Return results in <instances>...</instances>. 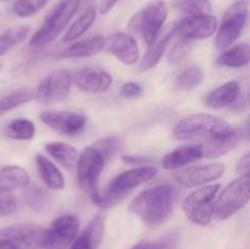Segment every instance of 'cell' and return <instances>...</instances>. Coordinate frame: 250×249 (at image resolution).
<instances>
[{
    "mask_svg": "<svg viewBox=\"0 0 250 249\" xmlns=\"http://www.w3.org/2000/svg\"><path fill=\"white\" fill-rule=\"evenodd\" d=\"M177 190L171 185H160L139 193L129 205V210L146 224L156 226L167 220L172 212Z\"/></svg>",
    "mask_w": 250,
    "mask_h": 249,
    "instance_id": "cell-1",
    "label": "cell"
},
{
    "mask_svg": "<svg viewBox=\"0 0 250 249\" xmlns=\"http://www.w3.org/2000/svg\"><path fill=\"white\" fill-rule=\"evenodd\" d=\"M232 127L222 117L210 114H194L176 124L173 128V137L178 141L205 143L219 137L225 136Z\"/></svg>",
    "mask_w": 250,
    "mask_h": 249,
    "instance_id": "cell-2",
    "label": "cell"
},
{
    "mask_svg": "<svg viewBox=\"0 0 250 249\" xmlns=\"http://www.w3.org/2000/svg\"><path fill=\"white\" fill-rule=\"evenodd\" d=\"M156 173L158 168L151 165L139 166L120 173L110 182L104 192H100L99 199L95 205L102 209H109L114 207L115 204L121 202L132 189L153 180Z\"/></svg>",
    "mask_w": 250,
    "mask_h": 249,
    "instance_id": "cell-3",
    "label": "cell"
},
{
    "mask_svg": "<svg viewBox=\"0 0 250 249\" xmlns=\"http://www.w3.org/2000/svg\"><path fill=\"white\" fill-rule=\"evenodd\" d=\"M81 0H62L50 11L44 20L41 28L31 37L29 45L32 48H43L53 43L67 27L80 7Z\"/></svg>",
    "mask_w": 250,
    "mask_h": 249,
    "instance_id": "cell-4",
    "label": "cell"
},
{
    "mask_svg": "<svg viewBox=\"0 0 250 249\" xmlns=\"http://www.w3.org/2000/svg\"><path fill=\"white\" fill-rule=\"evenodd\" d=\"M250 198V176L242 175L232 181L216 195L214 202V217L217 221H225L233 216Z\"/></svg>",
    "mask_w": 250,
    "mask_h": 249,
    "instance_id": "cell-5",
    "label": "cell"
},
{
    "mask_svg": "<svg viewBox=\"0 0 250 249\" xmlns=\"http://www.w3.org/2000/svg\"><path fill=\"white\" fill-rule=\"evenodd\" d=\"M168 16L167 5L163 0L149 2L141 11L132 16L129 29L139 32L146 45L150 46L160 37L161 29Z\"/></svg>",
    "mask_w": 250,
    "mask_h": 249,
    "instance_id": "cell-6",
    "label": "cell"
},
{
    "mask_svg": "<svg viewBox=\"0 0 250 249\" xmlns=\"http://www.w3.org/2000/svg\"><path fill=\"white\" fill-rule=\"evenodd\" d=\"M76 165L78 186L89 197L93 204H95L100 195L99 178L105 166L104 159L93 146H87L78 155Z\"/></svg>",
    "mask_w": 250,
    "mask_h": 249,
    "instance_id": "cell-7",
    "label": "cell"
},
{
    "mask_svg": "<svg viewBox=\"0 0 250 249\" xmlns=\"http://www.w3.org/2000/svg\"><path fill=\"white\" fill-rule=\"evenodd\" d=\"M220 185H208L190 193L183 200L182 209L187 219L198 226H208L214 217V202Z\"/></svg>",
    "mask_w": 250,
    "mask_h": 249,
    "instance_id": "cell-8",
    "label": "cell"
},
{
    "mask_svg": "<svg viewBox=\"0 0 250 249\" xmlns=\"http://www.w3.org/2000/svg\"><path fill=\"white\" fill-rule=\"evenodd\" d=\"M248 19V2L239 0L225 11L221 23L217 26L215 44L219 49H227L241 37Z\"/></svg>",
    "mask_w": 250,
    "mask_h": 249,
    "instance_id": "cell-9",
    "label": "cell"
},
{
    "mask_svg": "<svg viewBox=\"0 0 250 249\" xmlns=\"http://www.w3.org/2000/svg\"><path fill=\"white\" fill-rule=\"evenodd\" d=\"M46 228L31 222L10 225L0 229V238L14 249H43Z\"/></svg>",
    "mask_w": 250,
    "mask_h": 249,
    "instance_id": "cell-10",
    "label": "cell"
},
{
    "mask_svg": "<svg viewBox=\"0 0 250 249\" xmlns=\"http://www.w3.org/2000/svg\"><path fill=\"white\" fill-rule=\"evenodd\" d=\"M80 220L75 215H61L46 228L43 249H67L77 238Z\"/></svg>",
    "mask_w": 250,
    "mask_h": 249,
    "instance_id": "cell-11",
    "label": "cell"
},
{
    "mask_svg": "<svg viewBox=\"0 0 250 249\" xmlns=\"http://www.w3.org/2000/svg\"><path fill=\"white\" fill-rule=\"evenodd\" d=\"M219 23L211 14L192 15L180 20L173 27V33L185 41H200L207 39L216 33Z\"/></svg>",
    "mask_w": 250,
    "mask_h": 249,
    "instance_id": "cell-12",
    "label": "cell"
},
{
    "mask_svg": "<svg viewBox=\"0 0 250 249\" xmlns=\"http://www.w3.org/2000/svg\"><path fill=\"white\" fill-rule=\"evenodd\" d=\"M72 84V76L67 70H59L46 76L36 90L34 99L43 104L61 102L67 98Z\"/></svg>",
    "mask_w": 250,
    "mask_h": 249,
    "instance_id": "cell-13",
    "label": "cell"
},
{
    "mask_svg": "<svg viewBox=\"0 0 250 249\" xmlns=\"http://www.w3.org/2000/svg\"><path fill=\"white\" fill-rule=\"evenodd\" d=\"M44 124L54 131L66 136H76L85 128L87 117L72 111H44L39 115Z\"/></svg>",
    "mask_w": 250,
    "mask_h": 249,
    "instance_id": "cell-14",
    "label": "cell"
},
{
    "mask_svg": "<svg viewBox=\"0 0 250 249\" xmlns=\"http://www.w3.org/2000/svg\"><path fill=\"white\" fill-rule=\"evenodd\" d=\"M225 172L224 164L214 163L195 165L176 173L175 180L183 187H199L219 180Z\"/></svg>",
    "mask_w": 250,
    "mask_h": 249,
    "instance_id": "cell-15",
    "label": "cell"
},
{
    "mask_svg": "<svg viewBox=\"0 0 250 249\" xmlns=\"http://www.w3.org/2000/svg\"><path fill=\"white\" fill-rule=\"evenodd\" d=\"M104 49L125 65H136L141 58L139 46L131 34L116 32L104 41Z\"/></svg>",
    "mask_w": 250,
    "mask_h": 249,
    "instance_id": "cell-16",
    "label": "cell"
},
{
    "mask_svg": "<svg viewBox=\"0 0 250 249\" xmlns=\"http://www.w3.org/2000/svg\"><path fill=\"white\" fill-rule=\"evenodd\" d=\"M73 81L78 89L97 94V93L106 92L111 87L112 77L103 68L84 67L75 73Z\"/></svg>",
    "mask_w": 250,
    "mask_h": 249,
    "instance_id": "cell-17",
    "label": "cell"
},
{
    "mask_svg": "<svg viewBox=\"0 0 250 249\" xmlns=\"http://www.w3.org/2000/svg\"><path fill=\"white\" fill-rule=\"evenodd\" d=\"M244 137L243 129L242 128H231L229 133L225 136L219 137L212 141L202 143L203 159L204 158H219V156L225 155L232 149L237 146V144L242 141Z\"/></svg>",
    "mask_w": 250,
    "mask_h": 249,
    "instance_id": "cell-18",
    "label": "cell"
},
{
    "mask_svg": "<svg viewBox=\"0 0 250 249\" xmlns=\"http://www.w3.org/2000/svg\"><path fill=\"white\" fill-rule=\"evenodd\" d=\"M199 159H203L202 145L188 144V145L178 146L175 150L166 154L161 160V165L166 170H176L190 163H194Z\"/></svg>",
    "mask_w": 250,
    "mask_h": 249,
    "instance_id": "cell-19",
    "label": "cell"
},
{
    "mask_svg": "<svg viewBox=\"0 0 250 249\" xmlns=\"http://www.w3.org/2000/svg\"><path fill=\"white\" fill-rule=\"evenodd\" d=\"M104 236V219L97 215L68 249H98Z\"/></svg>",
    "mask_w": 250,
    "mask_h": 249,
    "instance_id": "cell-20",
    "label": "cell"
},
{
    "mask_svg": "<svg viewBox=\"0 0 250 249\" xmlns=\"http://www.w3.org/2000/svg\"><path fill=\"white\" fill-rule=\"evenodd\" d=\"M239 95H241V85L236 81H229L212 90L205 99V105L210 109H224L231 106L238 99Z\"/></svg>",
    "mask_w": 250,
    "mask_h": 249,
    "instance_id": "cell-21",
    "label": "cell"
},
{
    "mask_svg": "<svg viewBox=\"0 0 250 249\" xmlns=\"http://www.w3.org/2000/svg\"><path fill=\"white\" fill-rule=\"evenodd\" d=\"M104 41L105 39L103 36H94L83 39V41L76 42V43L67 46L59 56L62 59L90 58V56L99 54L104 49Z\"/></svg>",
    "mask_w": 250,
    "mask_h": 249,
    "instance_id": "cell-22",
    "label": "cell"
},
{
    "mask_svg": "<svg viewBox=\"0 0 250 249\" xmlns=\"http://www.w3.org/2000/svg\"><path fill=\"white\" fill-rule=\"evenodd\" d=\"M37 170L42 181L48 188L53 190H61L65 187V178L58 166L42 154L36 155Z\"/></svg>",
    "mask_w": 250,
    "mask_h": 249,
    "instance_id": "cell-23",
    "label": "cell"
},
{
    "mask_svg": "<svg viewBox=\"0 0 250 249\" xmlns=\"http://www.w3.org/2000/svg\"><path fill=\"white\" fill-rule=\"evenodd\" d=\"M250 48L248 44L242 43L232 48L225 49L216 59V63L222 67L241 68L249 63Z\"/></svg>",
    "mask_w": 250,
    "mask_h": 249,
    "instance_id": "cell-24",
    "label": "cell"
},
{
    "mask_svg": "<svg viewBox=\"0 0 250 249\" xmlns=\"http://www.w3.org/2000/svg\"><path fill=\"white\" fill-rule=\"evenodd\" d=\"M173 36H175L173 29H171L167 33L164 34L163 37H159V38L149 46L148 51H146V55L143 56L142 61L139 62L138 70L141 71V72H146V71L155 67V66L160 62L161 58H163L164 53H165L166 49H167L168 43H170Z\"/></svg>",
    "mask_w": 250,
    "mask_h": 249,
    "instance_id": "cell-25",
    "label": "cell"
},
{
    "mask_svg": "<svg viewBox=\"0 0 250 249\" xmlns=\"http://www.w3.org/2000/svg\"><path fill=\"white\" fill-rule=\"evenodd\" d=\"M46 153L55 159L61 166L66 168H72L77 164L78 160V151L73 146L68 144L62 143V142H50L44 145Z\"/></svg>",
    "mask_w": 250,
    "mask_h": 249,
    "instance_id": "cell-26",
    "label": "cell"
},
{
    "mask_svg": "<svg viewBox=\"0 0 250 249\" xmlns=\"http://www.w3.org/2000/svg\"><path fill=\"white\" fill-rule=\"evenodd\" d=\"M29 181V173L20 166H6L0 170V188L10 190L26 188Z\"/></svg>",
    "mask_w": 250,
    "mask_h": 249,
    "instance_id": "cell-27",
    "label": "cell"
},
{
    "mask_svg": "<svg viewBox=\"0 0 250 249\" xmlns=\"http://www.w3.org/2000/svg\"><path fill=\"white\" fill-rule=\"evenodd\" d=\"M95 17H97V10H95V7L88 6L82 12V15L68 27V29L66 31L65 36L62 38L63 43H71V42H75L76 39L82 37L92 27V24L94 23Z\"/></svg>",
    "mask_w": 250,
    "mask_h": 249,
    "instance_id": "cell-28",
    "label": "cell"
},
{
    "mask_svg": "<svg viewBox=\"0 0 250 249\" xmlns=\"http://www.w3.org/2000/svg\"><path fill=\"white\" fill-rule=\"evenodd\" d=\"M5 136L16 141H29L36 136V126L28 119H16L6 126Z\"/></svg>",
    "mask_w": 250,
    "mask_h": 249,
    "instance_id": "cell-29",
    "label": "cell"
},
{
    "mask_svg": "<svg viewBox=\"0 0 250 249\" xmlns=\"http://www.w3.org/2000/svg\"><path fill=\"white\" fill-rule=\"evenodd\" d=\"M36 97V90L31 88H22V89L14 90L5 97L0 98V115L15 109L22 104L29 103Z\"/></svg>",
    "mask_w": 250,
    "mask_h": 249,
    "instance_id": "cell-30",
    "label": "cell"
},
{
    "mask_svg": "<svg viewBox=\"0 0 250 249\" xmlns=\"http://www.w3.org/2000/svg\"><path fill=\"white\" fill-rule=\"evenodd\" d=\"M29 33H31V27L29 26H17L5 31L0 36V55H4L10 49L26 41Z\"/></svg>",
    "mask_w": 250,
    "mask_h": 249,
    "instance_id": "cell-31",
    "label": "cell"
},
{
    "mask_svg": "<svg viewBox=\"0 0 250 249\" xmlns=\"http://www.w3.org/2000/svg\"><path fill=\"white\" fill-rule=\"evenodd\" d=\"M203 70L199 66H190L183 70L176 80V88L182 92H189L194 89L203 81Z\"/></svg>",
    "mask_w": 250,
    "mask_h": 249,
    "instance_id": "cell-32",
    "label": "cell"
},
{
    "mask_svg": "<svg viewBox=\"0 0 250 249\" xmlns=\"http://www.w3.org/2000/svg\"><path fill=\"white\" fill-rule=\"evenodd\" d=\"M23 200L31 209L42 211L50 204V195L41 187H29L24 190Z\"/></svg>",
    "mask_w": 250,
    "mask_h": 249,
    "instance_id": "cell-33",
    "label": "cell"
},
{
    "mask_svg": "<svg viewBox=\"0 0 250 249\" xmlns=\"http://www.w3.org/2000/svg\"><path fill=\"white\" fill-rule=\"evenodd\" d=\"M176 7L188 16L211 14L212 5L210 0H178Z\"/></svg>",
    "mask_w": 250,
    "mask_h": 249,
    "instance_id": "cell-34",
    "label": "cell"
},
{
    "mask_svg": "<svg viewBox=\"0 0 250 249\" xmlns=\"http://www.w3.org/2000/svg\"><path fill=\"white\" fill-rule=\"evenodd\" d=\"M49 0H16L12 6L14 14L21 19H27L38 14Z\"/></svg>",
    "mask_w": 250,
    "mask_h": 249,
    "instance_id": "cell-35",
    "label": "cell"
},
{
    "mask_svg": "<svg viewBox=\"0 0 250 249\" xmlns=\"http://www.w3.org/2000/svg\"><path fill=\"white\" fill-rule=\"evenodd\" d=\"M92 146L95 150L99 151V154L103 156L105 163H106L109 159H111L120 150V148H121V139L119 137H106V138H103L100 141L95 142Z\"/></svg>",
    "mask_w": 250,
    "mask_h": 249,
    "instance_id": "cell-36",
    "label": "cell"
},
{
    "mask_svg": "<svg viewBox=\"0 0 250 249\" xmlns=\"http://www.w3.org/2000/svg\"><path fill=\"white\" fill-rule=\"evenodd\" d=\"M177 243V234L172 233L156 241H143L134 244L131 249H173Z\"/></svg>",
    "mask_w": 250,
    "mask_h": 249,
    "instance_id": "cell-37",
    "label": "cell"
},
{
    "mask_svg": "<svg viewBox=\"0 0 250 249\" xmlns=\"http://www.w3.org/2000/svg\"><path fill=\"white\" fill-rule=\"evenodd\" d=\"M17 209V200L12 190L0 188V217L9 216Z\"/></svg>",
    "mask_w": 250,
    "mask_h": 249,
    "instance_id": "cell-38",
    "label": "cell"
},
{
    "mask_svg": "<svg viewBox=\"0 0 250 249\" xmlns=\"http://www.w3.org/2000/svg\"><path fill=\"white\" fill-rule=\"evenodd\" d=\"M188 51H189V42L181 39L173 45L170 56H168V60L172 63H180L187 56Z\"/></svg>",
    "mask_w": 250,
    "mask_h": 249,
    "instance_id": "cell-39",
    "label": "cell"
},
{
    "mask_svg": "<svg viewBox=\"0 0 250 249\" xmlns=\"http://www.w3.org/2000/svg\"><path fill=\"white\" fill-rule=\"evenodd\" d=\"M120 93H121L122 97L125 98H137L142 95L143 88H142L141 84L137 82H127L122 85Z\"/></svg>",
    "mask_w": 250,
    "mask_h": 249,
    "instance_id": "cell-40",
    "label": "cell"
},
{
    "mask_svg": "<svg viewBox=\"0 0 250 249\" xmlns=\"http://www.w3.org/2000/svg\"><path fill=\"white\" fill-rule=\"evenodd\" d=\"M249 168H250V154L246 153L241 159L238 160L236 166L237 173H239V176L242 175H249Z\"/></svg>",
    "mask_w": 250,
    "mask_h": 249,
    "instance_id": "cell-41",
    "label": "cell"
},
{
    "mask_svg": "<svg viewBox=\"0 0 250 249\" xmlns=\"http://www.w3.org/2000/svg\"><path fill=\"white\" fill-rule=\"evenodd\" d=\"M122 161H125L128 165H141V164H148L150 160L146 156L141 155H124Z\"/></svg>",
    "mask_w": 250,
    "mask_h": 249,
    "instance_id": "cell-42",
    "label": "cell"
},
{
    "mask_svg": "<svg viewBox=\"0 0 250 249\" xmlns=\"http://www.w3.org/2000/svg\"><path fill=\"white\" fill-rule=\"evenodd\" d=\"M117 1H119V0H102L99 5V12L102 15L107 14V12L116 5Z\"/></svg>",
    "mask_w": 250,
    "mask_h": 249,
    "instance_id": "cell-43",
    "label": "cell"
},
{
    "mask_svg": "<svg viewBox=\"0 0 250 249\" xmlns=\"http://www.w3.org/2000/svg\"><path fill=\"white\" fill-rule=\"evenodd\" d=\"M0 249H14V248H12L9 243H6L4 239L0 238Z\"/></svg>",
    "mask_w": 250,
    "mask_h": 249,
    "instance_id": "cell-44",
    "label": "cell"
}]
</instances>
